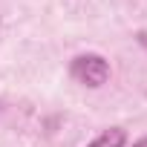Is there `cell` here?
Segmentation results:
<instances>
[{
	"label": "cell",
	"instance_id": "cell-1",
	"mask_svg": "<svg viewBox=\"0 0 147 147\" xmlns=\"http://www.w3.org/2000/svg\"><path fill=\"white\" fill-rule=\"evenodd\" d=\"M72 78L84 87H104L110 78V63L101 55H81L72 61Z\"/></svg>",
	"mask_w": 147,
	"mask_h": 147
},
{
	"label": "cell",
	"instance_id": "cell-2",
	"mask_svg": "<svg viewBox=\"0 0 147 147\" xmlns=\"http://www.w3.org/2000/svg\"><path fill=\"white\" fill-rule=\"evenodd\" d=\"M124 141H127V133L118 130V127H113V130L101 133V136H98L92 144H87V147H124Z\"/></svg>",
	"mask_w": 147,
	"mask_h": 147
},
{
	"label": "cell",
	"instance_id": "cell-3",
	"mask_svg": "<svg viewBox=\"0 0 147 147\" xmlns=\"http://www.w3.org/2000/svg\"><path fill=\"white\" fill-rule=\"evenodd\" d=\"M133 147H147V138H141V141H136Z\"/></svg>",
	"mask_w": 147,
	"mask_h": 147
}]
</instances>
